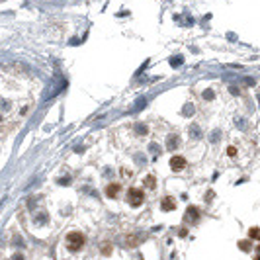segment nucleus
Returning <instances> with one entry per match:
<instances>
[{
    "instance_id": "1",
    "label": "nucleus",
    "mask_w": 260,
    "mask_h": 260,
    "mask_svg": "<svg viewBox=\"0 0 260 260\" xmlns=\"http://www.w3.org/2000/svg\"><path fill=\"white\" fill-rule=\"evenodd\" d=\"M84 235L78 233V231H71L69 235H66V248L69 250H80L84 247Z\"/></svg>"
},
{
    "instance_id": "2",
    "label": "nucleus",
    "mask_w": 260,
    "mask_h": 260,
    "mask_svg": "<svg viewBox=\"0 0 260 260\" xmlns=\"http://www.w3.org/2000/svg\"><path fill=\"white\" fill-rule=\"evenodd\" d=\"M145 202V192L141 188H129L127 190V204L131 207H139Z\"/></svg>"
},
{
    "instance_id": "3",
    "label": "nucleus",
    "mask_w": 260,
    "mask_h": 260,
    "mask_svg": "<svg viewBox=\"0 0 260 260\" xmlns=\"http://www.w3.org/2000/svg\"><path fill=\"white\" fill-rule=\"evenodd\" d=\"M121 192V184H117V182H111V184H108L106 186V196L108 198H117V194Z\"/></svg>"
},
{
    "instance_id": "4",
    "label": "nucleus",
    "mask_w": 260,
    "mask_h": 260,
    "mask_svg": "<svg viewBox=\"0 0 260 260\" xmlns=\"http://www.w3.org/2000/svg\"><path fill=\"white\" fill-rule=\"evenodd\" d=\"M186 166V159L180 157V155H174L172 159H170V168L172 170H182Z\"/></svg>"
},
{
    "instance_id": "5",
    "label": "nucleus",
    "mask_w": 260,
    "mask_h": 260,
    "mask_svg": "<svg viewBox=\"0 0 260 260\" xmlns=\"http://www.w3.org/2000/svg\"><path fill=\"white\" fill-rule=\"evenodd\" d=\"M186 221H190V223H196L198 219H199V209L198 207H188V211H186V217H184Z\"/></svg>"
},
{
    "instance_id": "6",
    "label": "nucleus",
    "mask_w": 260,
    "mask_h": 260,
    "mask_svg": "<svg viewBox=\"0 0 260 260\" xmlns=\"http://www.w3.org/2000/svg\"><path fill=\"white\" fill-rule=\"evenodd\" d=\"M176 207V204H174V199L172 198H162V202H160V209L162 211H170V209H174Z\"/></svg>"
},
{
    "instance_id": "7",
    "label": "nucleus",
    "mask_w": 260,
    "mask_h": 260,
    "mask_svg": "<svg viewBox=\"0 0 260 260\" xmlns=\"http://www.w3.org/2000/svg\"><path fill=\"white\" fill-rule=\"evenodd\" d=\"M178 145H180V139H178V135H172L168 139V149L172 151V149H178Z\"/></svg>"
},
{
    "instance_id": "8",
    "label": "nucleus",
    "mask_w": 260,
    "mask_h": 260,
    "mask_svg": "<svg viewBox=\"0 0 260 260\" xmlns=\"http://www.w3.org/2000/svg\"><path fill=\"white\" fill-rule=\"evenodd\" d=\"M248 237H250V239H254V241H260V229L258 227H252L250 231H248Z\"/></svg>"
},
{
    "instance_id": "9",
    "label": "nucleus",
    "mask_w": 260,
    "mask_h": 260,
    "mask_svg": "<svg viewBox=\"0 0 260 260\" xmlns=\"http://www.w3.org/2000/svg\"><path fill=\"white\" fill-rule=\"evenodd\" d=\"M137 244H139L137 237H127V239H125V247H137Z\"/></svg>"
},
{
    "instance_id": "10",
    "label": "nucleus",
    "mask_w": 260,
    "mask_h": 260,
    "mask_svg": "<svg viewBox=\"0 0 260 260\" xmlns=\"http://www.w3.org/2000/svg\"><path fill=\"white\" fill-rule=\"evenodd\" d=\"M155 182H157V180H155V176H147L145 178V186H147V188H155V186H157Z\"/></svg>"
},
{
    "instance_id": "11",
    "label": "nucleus",
    "mask_w": 260,
    "mask_h": 260,
    "mask_svg": "<svg viewBox=\"0 0 260 260\" xmlns=\"http://www.w3.org/2000/svg\"><path fill=\"white\" fill-rule=\"evenodd\" d=\"M239 247H241V250H248V248H250V243H248V241H241Z\"/></svg>"
},
{
    "instance_id": "12",
    "label": "nucleus",
    "mask_w": 260,
    "mask_h": 260,
    "mask_svg": "<svg viewBox=\"0 0 260 260\" xmlns=\"http://www.w3.org/2000/svg\"><path fill=\"white\" fill-rule=\"evenodd\" d=\"M227 153H229V157H235V155H237V149H235V147H229Z\"/></svg>"
},
{
    "instance_id": "13",
    "label": "nucleus",
    "mask_w": 260,
    "mask_h": 260,
    "mask_svg": "<svg viewBox=\"0 0 260 260\" xmlns=\"http://www.w3.org/2000/svg\"><path fill=\"white\" fill-rule=\"evenodd\" d=\"M258 252H260V247H258ZM256 260H260V256H256Z\"/></svg>"
}]
</instances>
